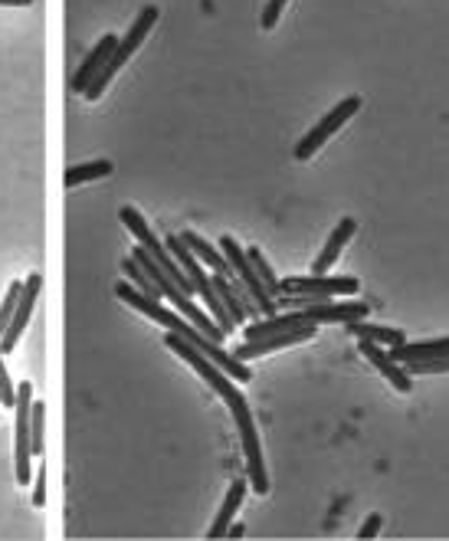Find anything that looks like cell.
I'll return each instance as SVG.
<instances>
[{
  "instance_id": "obj_1",
  "label": "cell",
  "mask_w": 449,
  "mask_h": 541,
  "mask_svg": "<svg viewBox=\"0 0 449 541\" xmlns=\"http://www.w3.org/2000/svg\"><path fill=\"white\" fill-rule=\"evenodd\" d=\"M115 296L122 299L125 305H132L135 312L148 315V319H155L158 325H164V328H168V332L181 335L184 341H191V345L204 351V355H207L210 361H214L220 371H227L233 381H243V384H246V381L253 378V371L246 368V361H240L236 355H230V351H223V345H217L214 338H207L194 322H187V319H181V315H174L171 309H164L161 299L145 296V292L135 289L132 282H118V286H115Z\"/></svg>"
},
{
  "instance_id": "obj_2",
  "label": "cell",
  "mask_w": 449,
  "mask_h": 541,
  "mask_svg": "<svg viewBox=\"0 0 449 541\" xmlns=\"http://www.w3.org/2000/svg\"><path fill=\"white\" fill-rule=\"evenodd\" d=\"M223 404L230 407L233 423H236V433H240V443H243V460H246V476H250V486L256 496H266L269 492V476H266V463H263V446H259V430H256V420H253V410L246 404V397L236 391L223 397Z\"/></svg>"
},
{
  "instance_id": "obj_3",
  "label": "cell",
  "mask_w": 449,
  "mask_h": 541,
  "mask_svg": "<svg viewBox=\"0 0 449 541\" xmlns=\"http://www.w3.org/2000/svg\"><path fill=\"white\" fill-rule=\"evenodd\" d=\"M155 20H158V7L155 4H148L145 10L138 14V20L132 23V30L125 33V40H118V46H115V53L109 56V63L102 66V73L89 82V89L82 92L89 102H96V99H102V92L109 89V82L115 79V73L122 69L128 60H132V53L138 50L141 43H145V37H148V30L155 27Z\"/></svg>"
},
{
  "instance_id": "obj_4",
  "label": "cell",
  "mask_w": 449,
  "mask_h": 541,
  "mask_svg": "<svg viewBox=\"0 0 449 541\" xmlns=\"http://www.w3.org/2000/svg\"><path fill=\"white\" fill-rule=\"evenodd\" d=\"M14 410H17V437H14V466H17V482L20 486H27L33 482V473H30V414H33V384L30 381H20L17 384V401H14Z\"/></svg>"
},
{
  "instance_id": "obj_5",
  "label": "cell",
  "mask_w": 449,
  "mask_h": 541,
  "mask_svg": "<svg viewBox=\"0 0 449 541\" xmlns=\"http://www.w3.org/2000/svg\"><path fill=\"white\" fill-rule=\"evenodd\" d=\"M361 282L354 276H328V273H312V276H289L279 282V292L286 296H318V299H335L341 292H358Z\"/></svg>"
},
{
  "instance_id": "obj_6",
  "label": "cell",
  "mask_w": 449,
  "mask_h": 541,
  "mask_svg": "<svg viewBox=\"0 0 449 541\" xmlns=\"http://www.w3.org/2000/svg\"><path fill=\"white\" fill-rule=\"evenodd\" d=\"M358 109H361V99H358V96H348V99H341V102L335 105V109L328 112L325 119L318 122V125L312 128V132L299 141V145H295V161H309V158L315 155V151L322 148L325 141L332 138V135L338 132V128L345 125V122L351 119V115L358 112Z\"/></svg>"
},
{
  "instance_id": "obj_7",
  "label": "cell",
  "mask_w": 449,
  "mask_h": 541,
  "mask_svg": "<svg viewBox=\"0 0 449 541\" xmlns=\"http://www.w3.org/2000/svg\"><path fill=\"white\" fill-rule=\"evenodd\" d=\"M295 312H299L302 325H348V322L368 319L371 305L358 302V299H348V302L322 299V302L309 305V309H295Z\"/></svg>"
},
{
  "instance_id": "obj_8",
  "label": "cell",
  "mask_w": 449,
  "mask_h": 541,
  "mask_svg": "<svg viewBox=\"0 0 449 541\" xmlns=\"http://www.w3.org/2000/svg\"><path fill=\"white\" fill-rule=\"evenodd\" d=\"M40 289H43V276L40 273L27 276V282H23V292H20V302L14 309V319H10V325L4 328V335H0V351H4V355H10V351L17 348L23 328L30 325V315H33V305H37Z\"/></svg>"
},
{
  "instance_id": "obj_9",
  "label": "cell",
  "mask_w": 449,
  "mask_h": 541,
  "mask_svg": "<svg viewBox=\"0 0 449 541\" xmlns=\"http://www.w3.org/2000/svg\"><path fill=\"white\" fill-rule=\"evenodd\" d=\"M315 328L318 325H302V328H289V332H276V335H266V338H253L246 345H236L233 355L240 361H253V358H263L269 351H279V348H289V345H299V341H309L315 338Z\"/></svg>"
},
{
  "instance_id": "obj_10",
  "label": "cell",
  "mask_w": 449,
  "mask_h": 541,
  "mask_svg": "<svg viewBox=\"0 0 449 541\" xmlns=\"http://www.w3.org/2000/svg\"><path fill=\"white\" fill-rule=\"evenodd\" d=\"M358 351L364 358H368L377 371L384 374L387 381H391L400 394H410V387H413V381H410V371H400V361H394V355L391 351H384L377 341H371V338H358Z\"/></svg>"
},
{
  "instance_id": "obj_11",
  "label": "cell",
  "mask_w": 449,
  "mask_h": 541,
  "mask_svg": "<svg viewBox=\"0 0 449 541\" xmlns=\"http://www.w3.org/2000/svg\"><path fill=\"white\" fill-rule=\"evenodd\" d=\"M115 46H118V37H112V33H105V37H102L96 46H92V53L86 56V60H82V66L76 69L73 82H69V86H73V92H86V89H89V82L102 73L105 63H109V56L115 53Z\"/></svg>"
},
{
  "instance_id": "obj_12",
  "label": "cell",
  "mask_w": 449,
  "mask_h": 541,
  "mask_svg": "<svg viewBox=\"0 0 449 541\" xmlns=\"http://www.w3.org/2000/svg\"><path fill=\"white\" fill-rule=\"evenodd\" d=\"M391 355H394V361H400V364L443 358V355H449V338H433V341H400V345H391Z\"/></svg>"
},
{
  "instance_id": "obj_13",
  "label": "cell",
  "mask_w": 449,
  "mask_h": 541,
  "mask_svg": "<svg viewBox=\"0 0 449 541\" xmlns=\"http://www.w3.org/2000/svg\"><path fill=\"white\" fill-rule=\"evenodd\" d=\"M354 230H358V223H354L351 217H345V220L338 223V227L332 230V237H328V243H325V250L318 253V260L312 263V273H328V269L335 266L341 250H345V243L354 237Z\"/></svg>"
},
{
  "instance_id": "obj_14",
  "label": "cell",
  "mask_w": 449,
  "mask_h": 541,
  "mask_svg": "<svg viewBox=\"0 0 449 541\" xmlns=\"http://www.w3.org/2000/svg\"><path fill=\"white\" fill-rule=\"evenodd\" d=\"M243 499H246V479H233V486L227 489V499H223L217 519H214V528L207 532V538H227V528L233 525V515L243 505Z\"/></svg>"
},
{
  "instance_id": "obj_15",
  "label": "cell",
  "mask_w": 449,
  "mask_h": 541,
  "mask_svg": "<svg viewBox=\"0 0 449 541\" xmlns=\"http://www.w3.org/2000/svg\"><path fill=\"white\" fill-rule=\"evenodd\" d=\"M181 240L191 246V253L197 256V260H204L210 269H214V273H223L227 279H233V266L227 263V256H223V250H217V246H210L207 240H200L197 233H181Z\"/></svg>"
},
{
  "instance_id": "obj_16",
  "label": "cell",
  "mask_w": 449,
  "mask_h": 541,
  "mask_svg": "<svg viewBox=\"0 0 449 541\" xmlns=\"http://www.w3.org/2000/svg\"><path fill=\"white\" fill-rule=\"evenodd\" d=\"M345 328H348V335L371 338V341H377V345H400V341H407L400 328H384V325H371V322H361V319L358 322H348Z\"/></svg>"
},
{
  "instance_id": "obj_17",
  "label": "cell",
  "mask_w": 449,
  "mask_h": 541,
  "mask_svg": "<svg viewBox=\"0 0 449 541\" xmlns=\"http://www.w3.org/2000/svg\"><path fill=\"white\" fill-rule=\"evenodd\" d=\"M105 174H112V161H89V164H76V168L66 171L63 184L66 187H79V184H89V181H99Z\"/></svg>"
},
{
  "instance_id": "obj_18",
  "label": "cell",
  "mask_w": 449,
  "mask_h": 541,
  "mask_svg": "<svg viewBox=\"0 0 449 541\" xmlns=\"http://www.w3.org/2000/svg\"><path fill=\"white\" fill-rule=\"evenodd\" d=\"M122 269H125V276L132 279V286L135 289H141L145 296H151V299H164L161 296V289L155 286V279H151L148 273H145V266H141L135 256H125V263H122Z\"/></svg>"
},
{
  "instance_id": "obj_19",
  "label": "cell",
  "mask_w": 449,
  "mask_h": 541,
  "mask_svg": "<svg viewBox=\"0 0 449 541\" xmlns=\"http://www.w3.org/2000/svg\"><path fill=\"white\" fill-rule=\"evenodd\" d=\"M246 256H250V263H253V269H256V276L263 279V286L269 289V296H279V279H276V273H273V266L266 263V256L256 250V246H250V250H246Z\"/></svg>"
},
{
  "instance_id": "obj_20",
  "label": "cell",
  "mask_w": 449,
  "mask_h": 541,
  "mask_svg": "<svg viewBox=\"0 0 449 541\" xmlns=\"http://www.w3.org/2000/svg\"><path fill=\"white\" fill-rule=\"evenodd\" d=\"M43 433H46V407L33 401V414H30V450H33V456L43 453Z\"/></svg>"
},
{
  "instance_id": "obj_21",
  "label": "cell",
  "mask_w": 449,
  "mask_h": 541,
  "mask_svg": "<svg viewBox=\"0 0 449 541\" xmlns=\"http://www.w3.org/2000/svg\"><path fill=\"white\" fill-rule=\"evenodd\" d=\"M20 292H23V282H20V279L10 282L4 302H0V335H4V328L10 325V319H14V309H17V302H20Z\"/></svg>"
},
{
  "instance_id": "obj_22",
  "label": "cell",
  "mask_w": 449,
  "mask_h": 541,
  "mask_svg": "<svg viewBox=\"0 0 449 541\" xmlns=\"http://www.w3.org/2000/svg\"><path fill=\"white\" fill-rule=\"evenodd\" d=\"M14 401H17V384L10 381V371L4 364V351H0V404L14 407Z\"/></svg>"
},
{
  "instance_id": "obj_23",
  "label": "cell",
  "mask_w": 449,
  "mask_h": 541,
  "mask_svg": "<svg viewBox=\"0 0 449 541\" xmlns=\"http://www.w3.org/2000/svg\"><path fill=\"white\" fill-rule=\"evenodd\" d=\"M407 371L410 374H443V371H449V355L430 358V361H413V364H407Z\"/></svg>"
},
{
  "instance_id": "obj_24",
  "label": "cell",
  "mask_w": 449,
  "mask_h": 541,
  "mask_svg": "<svg viewBox=\"0 0 449 541\" xmlns=\"http://www.w3.org/2000/svg\"><path fill=\"white\" fill-rule=\"evenodd\" d=\"M286 4H289V0H269L266 10H263V30H273L276 27L279 17H282V10H286Z\"/></svg>"
},
{
  "instance_id": "obj_25",
  "label": "cell",
  "mask_w": 449,
  "mask_h": 541,
  "mask_svg": "<svg viewBox=\"0 0 449 541\" xmlns=\"http://www.w3.org/2000/svg\"><path fill=\"white\" fill-rule=\"evenodd\" d=\"M46 476H50L46 466H40L37 473H33V505H46Z\"/></svg>"
},
{
  "instance_id": "obj_26",
  "label": "cell",
  "mask_w": 449,
  "mask_h": 541,
  "mask_svg": "<svg viewBox=\"0 0 449 541\" xmlns=\"http://www.w3.org/2000/svg\"><path fill=\"white\" fill-rule=\"evenodd\" d=\"M377 532H381V515H368L364 525L358 528V538H374Z\"/></svg>"
},
{
  "instance_id": "obj_27",
  "label": "cell",
  "mask_w": 449,
  "mask_h": 541,
  "mask_svg": "<svg viewBox=\"0 0 449 541\" xmlns=\"http://www.w3.org/2000/svg\"><path fill=\"white\" fill-rule=\"evenodd\" d=\"M33 0H0V7H27Z\"/></svg>"
},
{
  "instance_id": "obj_28",
  "label": "cell",
  "mask_w": 449,
  "mask_h": 541,
  "mask_svg": "<svg viewBox=\"0 0 449 541\" xmlns=\"http://www.w3.org/2000/svg\"><path fill=\"white\" fill-rule=\"evenodd\" d=\"M243 532H246V525H230V528H227L230 538H243Z\"/></svg>"
}]
</instances>
